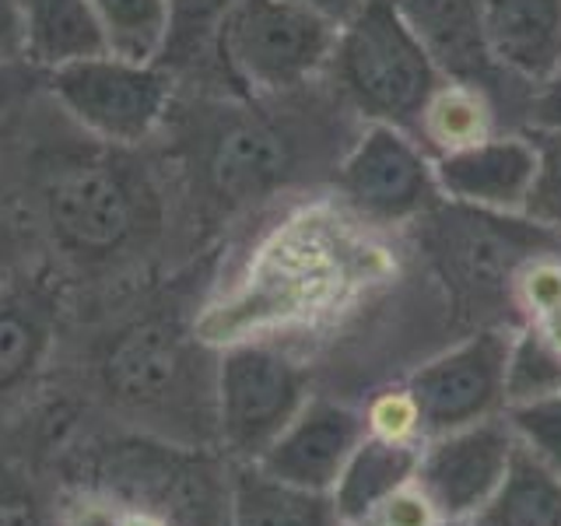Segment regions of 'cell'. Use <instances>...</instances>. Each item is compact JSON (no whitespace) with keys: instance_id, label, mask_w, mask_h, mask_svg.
Here are the masks:
<instances>
[{"instance_id":"obj_1","label":"cell","mask_w":561,"mask_h":526,"mask_svg":"<svg viewBox=\"0 0 561 526\" xmlns=\"http://www.w3.org/2000/svg\"><path fill=\"white\" fill-rule=\"evenodd\" d=\"M134 151L78 130L32 158L28 225L75 267H113L148 250L165 225V190Z\"/></svg>"},{"instance_id":"obj_2","label":"cell","mask_w":561,"mask_h":526,"mask_svg":"<svg viewBox=\"0 0 561 526\" xmlns=\"http://www.w3.org/2000/svg\"><path fill=\"white\" fill-rule=\"evenodd\" d=\"M446 75L397 0H368L337 32L327 84L358 123L414 130L421 105Z\"/></svg>"},{"instance_id":"obj_3","label":"cell","mask_w":561,"mask_h":526,"mask_svg":"<svg viewBox=\"0 0 561 526\" xmlns=\"http://www.w3.org/2000/svg\"><path fill=\"white\" fill-rule=\"evenodd\" d=\"M337 32L298 0H236L215 35V64L242 99L298 95L327 81Z\"/></svg>"},{"instance_id":"obj_4","label":"cell","mask_w":561,"mask_h":526,"mask_svg":"<svg viewBox=\"0 0 561 526\" xmlns=\"http://www.w3.org/2000/svg\"><path fill=\"white\" fill-rule=\"evenodd\" d=\"M180 78L165 64L113 53L46 70L43 92L70 127L116 148H145L165 134Z\"/></svg>"},{"instance_id":"obj_5","label":"cell","mask_w":561,"mask_h":526,"mask_svg":"<svg viewBox=\"0 0 561 526\" xmlns=\"http://www.w3.org/2000/svg\"><path fill=\"white\" fill-rule=\"evenodd\" d=\"M193 140V193L210 197L218 207L274 197L302 172L298 123L291 113H256V99H245L242 110H207Z\"/></svg>"},{"instance_id":"obj_6","label":"cell","mask_w":561,"mask_h":526,"mask_svg":"<svg viewBox=\"0 0 561 526\" xmlns=\"http://www.w3.org/2000/svg\"><path fill=\"white\" fill-rule=\"evenodd\" d=\"M309 400V368L271 341L239 338L218 355V443L236 464H256Z\"/></svg>"},{"instance_id":"obj_7","label":"cell","mask_w":561,"mask_h":526,"mask_svg":"<svg viewBox=\"0 0 561 526\" xmlns=\"http://www.w3.org/2000/svg\"><path fill=\"white\" fill-rule=\"evenodd\" d=\"M333 190L351 215L373 228L414 225L446 204L435 158L393 123H358L333 169Z\"/></svg>"},{"instance_id":"obj_8","label":"cell","mask_w":561,"mask_h":526,"mask_svg":"<svg viewBox=\"0 0 561 526\" xmlns=\"http://www.w3.org/2000/svg\"><path fill=\"white\" fill-rule=\"evenodd\" d=\"M232 456L151 438L116 446L110 484L169 526H228L232 516Z\"/></svg>"},{"instance_id":"obj_9","label":"cell","mask_w":561,"mask_h":526,"mask_svg":"<svg viewBox=\"0 0 561 526\" xmlns=\"http://www.w3.org/2000/svg\"><path fill=\"white\" fill-rule=\"evenodd\" d=\"M513 333L516 330L508 327L478 330L408 376L403 400L414 432L425 443L505 411V365Z\"/></svg>"},{"instance_id":"obj_10","label":"cell","mask_w":561,"mask_h":526,"mask_svg":"<svg viewBox=\"0 0 561 526\" xmlns=\"http://www.w3.org/2000/svg\"><path fill=\"white\" fill-rule=\"evenodd\" d=\"M513 453L516 435L505 418H484L478 425L428 438L411 484L432 516L470 519L499 491Z\"/></svg>"},{"instance_id":"obj_11","label":"cell","mask_w":561,"mask_h":526,"mask_svg":"<svg viewBox=\"0 0 561 526\" xmlns=\"http://www.w3.org/2000/svg\"><path fill=\"white\" fill-rule=\"evenodd\" d=\"M197 347L172 323H137L123 330L102 358V382L134 414L175 411L193 390Z\"/></svg>"},{"instance_id":"obj_12","label":"cell","mask_w":561,"mask_h":526,"mask_svg":"<svg viewBox=\"0 0 561 526\" xmlns=\"http://www.w3.org/2000/svg\"><path fill=\"white\" fill-rule=\"evenodd\" d=\"M435 180L453 207L523 218L537 180V140L530 130H502L473 148L435 158Z\"/></svg>"},{"instance_id":"obj_13","label":"cell","mask_w":561,"mask_h":526,"mask_svg":"<svg viewBox=\"0 0 561 526\" xmlns=\"http://www.w3.org/2000/svg\"><path fill=\"white\" fill-rule=\"evenodd\" d=\"M368 435V414L333 397H309L291 425L274 438V446L260 456V467L274 478L309 488L333 491L351 453Z\"/></svg>"},{"instance_id":"obj_14","label":"cell","mask_w":561,"mask_h":526,"mask_svg":"<svg viewBox=\"0 0 561 526\" xmlns=\"http://www.w3.org/2000/svg\"><path fill=\"white\" fill-rule=\"evenodd\" d=\"M484 53L519 92L561 67V0H481Z\"/></svg>"},{"instance_id":"obj_15","label":"cell","mask_w":561,"mask_h":526,"mask_svg":"<svg viewBox=\"0 0 561 526\" xmlns=\"http://www.w3.org/2000/svg\"><path fill=\"white\" fill-rule=\"evenodd\" d=\"M502 130H523L519 116L502 92L481 81L443 78L414 119V137L432 158L463 151Z\"/></svg>"},{"instance_id":"obj_16","label":"cell","mask_w":561,"mask_h":526,"mask_svg":"<svg viewBox=\"0 0 561 526\" xmlns=\"http://www.w3.org/2000/svg\"><path fill=\"white\" fill-rule=\"evenodd\" d=\"M417 460H421V446L382 432H368L358 443V449L351 453L347 467L341 470L337 484L330 491L344 526L373 519L386 502L400 495L414 481Z\"/></svg>"},{"instance_id":"obj_17","label":"cell","mask_w":561,"mask_h":526,"mask_svg":"<svg viewBox=\"0 0 561 526\" xmlns=\"http://www.w3.org/2000/svg\"><path fill=\"white\" fill-rule=\"evenodd\" d=\"M228 526H344V519L330 491L288 484L260 464H236Z\"/></svg>"},{"instance_id":"obj_18","label":"cell","mask_w":561,"mask_h":526,"mask_svg":"<svg viewBox=\"0 0 561 526\" xmlns=\"http://www.w3.org/2000/svg\"><path fill=\"white\" fill-rule=\"evenodd\" d=\"M53 344V306L43 288L0 281V397L39 373Z\"/></svg>"},{"instance_id":"obj_19","label":"cell","mask_w":561,"mask_h":526,"mask_svg":"<svg viewBox=\"0 0 561 526\" xmlns=\"http://www.w3.org/2000/svg\"><path fill=\"white\" fill-rule=\"evenodd\" d=\"M25 28V60L53 70L105 53L92 0H18Z\"/></svg>"},{"instance_id":"obj_20","label":"cell","mask_w":561,"mask_h":526,"mask_svg":"<svg viewBox=\"0 0 561 526\" xmlns=\"http://www.w3.org/2000/svg\"><path fill=\"white\" fill-rule=\"evenodd\" d=\"M470 526H561V478L516 443L513 460Z\"/></svg>"},{"instance_id":"obj_21","label":"cell","mask_w":561,"mask_h":526,"mask_svg":"<svg viewBox=\"0 0 561 526\" xmlns=\"http://www.w3.org/2000/svg\"><path fill=\"white\" fill-rule=\"evenodd\" d=\"M105 53L140 64H162L172 8L169 0H92Z\"/></svg>"},{"instance_id":"obj_22","label":"cell","mask_w":561,"mask_h":526,"mask_svg":"<svg viewBox=\"0 0 561 526\" xmlns=\"http://www.w3.org/2000/svg\"><path fill=\"white\" fill-rule=\"evenodd\" d=\"M236 0H169L172 8V32L162 64L175 78L186 70H197V64L215 60V35L232 11Z\"/></svg>"},{"instance_id":"obj_23","label":"cell","mask_w":561,"mask_h":526,"mask_svg":"<svg viewBox=\"0 0 561 526\" xmlns=\"http://www.w3.org/2000/svg\"><path fill=\"white\" fill-rule=\"evenodd\" d=\"M561 390V347L551 344L534 323L513 333L505 365V408L508 403L537 400Z\"/></svg>"},{"instance_id":"obj_24","label":"cell","mask_w":561,"mask_h":526,"mask_svg":"<svg viewBox=\"0 0 561 526\" xmlns=\"http://www.w3.org/2000/svg\"><path fill=\"white\" fill-rule=\"evenodd\" d=\"M502 418L513 428L516 443L561 478V390L537 400L508 403Z\"/></svg>"},{"instance_id":"obj_25","label":"cell","mask_w":561,"mask_h":526,"mask_svg":"<svg viewBox=\"0 0 561 526\" xmlns=\"http://www.w3.org/2000/svg\"><path fill=\"white\" fill-rule=\"evenodd\" d=\"M537 180L523 218L561 239V134H537Z\"/></svg>"},{"instance_id":"obj_26","label":"cell","mask_w":561,"mask_h":526,"mask_svg":"<svg viewBox=\"0 0 561 526\" xmlns=\"http://www.w3.org/2000/svg\"><path fill=\"white\" fill-rule=\"evenodd\" d=\"M46 70L28 60H0V140H8L46 99Z\"/></svg>"},{"instance_id":"obj_27","label":"cell","mask_w":561,"mask_h":526,"mask_svg":"<svg viewBox=\"0 0 561 526\" xmlns=\"http://www.w3.org/2000/svg\"><path fill=\"white\" fill-rule=\"evenodd\" d=\"M523 130L561 134V67L523 99Z\"/></svg>"},{"instance_id":"obj_28","label":"cell","mask_w":561,"mask_h":526,"mask_svg":"<svg viewBox=\"0 0 561 526\" xmlns=\"http://www.w3.org/2000/svg\"><path fill=\"white\" fill-rule=\"evenodd\" d=\"M22 245H25V225L14 218L11 201L0 193V281L11 277L14 263L22 260Z\"/></svg>"},{"instance_id":"obj_29","label":"cell","mask_w":561,"mask_h":526,"mask_svg":"<svg viewBox=\"0 0 561 526\" xmlns=\"http://www.w3.org/2000/svg\"><path fill=\"white\" fill-rule=\"evenodd\" d=\"M0 60H25V28L18 0H0Z\"/></svg>"},{"instance_id":"obj_30","label":"cell","mask_w":561,"mask_h":526,"mask_svg":"<svg viewBox=\"0 0 561 526\" xmlns=\"http://www.w3.org/2000/svg\"><path fill=\"white\" fill-rule=\"evenodd\" d=\"M0 526H43L35 505L22 495V491L0 488Z\"/></svg>"},{"instance_id":"obj_31","label":"cell","mask_w":561,"mask_h":526,"mask_svg":"<svg viewBox=\"0 0 561 526\" xmlns=\"http://www.w3.org/2000/svg\"><path fill=\"white\" fill-rule=\"evenodd\" d=\"M302 8H309V11H316L320 18H327L330 25H337V28H344L351 18H355L368 0H298Z\"/></svg>"},{"instance_id":"obj_32","label":"cell","mask_w":561,"mask_h":526,"mask_svg":"<svg viewBox=\"0 0 561 526\" xmlns=\"http://www.w3.org/2000/svg\"><path fill=\"white\" fill-rule=\"evenodd\" d=\"M438 526H470V519H438Z\"/></svg>"},{"instance_id":"obj_33","label":"cell","mask_w":561,"mask_h":526,"mask_svg":"<svg viewBox=\"0 0 561 526\" xmlns=\"http://www.w3.org/2000/svg\"><path fill=\"white\" fill-rule=\"evenodd\" d=\"M355 526H373V523H368V519H365V523H355Z\"/></svg>"}]
</instances>
